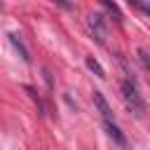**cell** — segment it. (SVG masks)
I'll list each match as a JSON object with an SVG mask.
<instances>
[{"instance_id":"6da1fadb","label":"cell","mask_w":150,"mask_h":150,"mask_svg":"<svg viewBox=\"0 0 150 150\" xmlns=\"http://www.w3.org/2000/svg\"><path fill=\"white\" fill-rule=\"evenodd\" d=\"M122 98H124L127 108H129L136 117H143V115H145V101H143L136 82H131V80H124V82H122Z\"/></svg>"},{"instance_id":"7a4b0ae2","label":"cell","mask_w":150,"mask_h":150,"mask_svg":"<svg viewBox=\"0 0 150 150\" xmlns=\"http://www.w3.org/2000/svg\"><path fill=\"white\" fill-rule=\"evenodd\" d=\"M87 26L91 30V35L96 38L98 45H105V38H108V23L101 14H89L87 16Z\"/></svg>"},{"instance_id":"3957f363","label":"cell","mask_w":150,"mask_h":150,"mask_svg":"<svg viewBox=\"0 0 150 150\" xmlns=\"http://www.w3.org/2000/svg\"><path fill=\"white\" fill-rule=\"evenodd\" d=\"M103 124H105V131H108V136L115 141V145H120V148L124 150V148H127V136L120 131V127L115 124V120H112V122H103Z\"/></svg>"},{"instance_id":"277c9868","label":"cell","mask_w":150,"mask_h":150,"mask_svg":"<svg viewBox=\"0 0 150 150\" xmlns=\"http://www.w3.org/2000/svg\"><path fill=\"white\" fill-rule=\"evenodd\" d=\"M94 105L98 108V112L103 115V122H112V112H110V105L105 101V96L101 91H94Z\"/></svg>"},{"instance_id":"5b68a950","label":"cell","mask_w":150,"mask_h":150,"mask_svg":"<svg viewBox=\"0 0 150 150\" xmlns=\"http://www.w3.org/2000/svg\"><path fill=\"white\" fill-rule=\"evenodd\" d=\"M9 42L14 45V49L19 52V56H21V61H30V54H28V49L23 47V42H21V35H16V33H9Z\"/></svg>"},{"instance_id":"8992f818","label":"cell","mask_w":150,"mask_h":150,"mask_svg":"<svg viewBox=\"0 0 150 150\" xmlns=\"http://www.w3.org/2000/svg\"><path fill=\"white\" fill-rule=\"evenodd\" d=\"M87 68H89V70H91L96 77H105V70L101 68V63H98L94 56H87Z\"/></svg>"},{"instance_id":"52a82bcc","label":"cell","mask_w":150,"mask_h":150,"mask_svg":"<svg viewBox=\"0 0 150 150\" xmlns=\"http://www.w3.org/2000/svg\"><path fill=\"white\" fill-rule=\"evenodd\" d=\"M103 7H105V9L110 12V14H115V19H117V23L122 21V14H120V9H117V5H112V2H108V0H105V2H103Z\"/></svg>"},{"instance_id":"ba28073f","label":"cell","mask_w":150,"mask_h":150,"mask_svg":"<svg viewBox=\"0 0 150 150\" xmlns=\"http://www.w3.org/2000/svg\"><path fill=\"white\" fill-rule=\"evenodd\" d=\"M26 91H28V96H30V98H33V101L38 103V108H40V112H45V105H42V101H40V96L35 94V89H30V87H26Z\"/></svg>"},{"instance_id":"9c48e42d","label":"cell","mask_w":150,"mask_h":150,"mask_svg":"<svg viewBox=\"0 0 150 150\" xmlns=\"http://www.w3.org/2000/svg\"><path fill=\"white\" fill-rule=\"evenodd\" d=\"M138 54H141V61H143V66L148 68V52H145V49H141Z\"/></svg>"},{"instance_id":"30bf717a","label":"cell","mask_w":150,"mask_h":150,"mask_svg":"<svg viewBox=\"0 0 150 150\" xmlns=\"http://www.w3.org/2000/svg\"><path fill=\"white\" fill-rule=\"evenodd\" d=\"M0 9H2V5H0Z\"/></svg>"}]
</instances>
